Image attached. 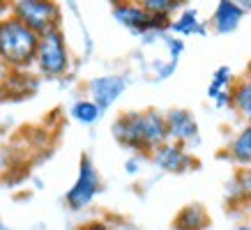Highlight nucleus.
<instances>
[{
	"mask_svg": "<svg viewBox=\"0 0 251 230\" xmlns=\"http://www.w3.org/2000/svg\"><path fill=\"white\" fill-rule=\"evenodd\" d=\"M115 140L136 154H152L168 140L166 120L159 111H129L122 113L111 127Z\"/></svg>",
	"mask_w": 251,
	"mask_h": 230,
	"instance_id": "f257e3e1",
	"label": "nucleus"
},
{
	"mask_svg": "<svg viewBox=\"0 0 251 230\" xmlns=\"http://www.w3.org/2000/svg\"><path fill=\"white\" fill-rule=\"evenodd\" d=\"M39 35L7 14L0 21V60L7 71H25L35 65Z\"/></svg>",
	"mask_w": 251,
	"mask_h": 230,
	"instance_id": "f03ea898",
	"label": "nucleus"
},
{
	"mask_svg": "<svg viewBox=\"0 0 251 230\" xmlns=\"http://www.w3.org/2000/svg\"><path fill=\"white\" fill-rule=\"evenodd\" d=\"M9 14L39 37L60 28V7L51 0H16L9 5Z\"/></svg>",
	"mask_w": 251,
	"mask_h": 230,
	"instance_id": "7ed1b4c3",
	"label": "nucleus"
},
{
	"mask_svg": "<svg viewBox=\"0 0 251 230\" xmlns=\"http://www.w3.org/2000/svg\"><path fill=\"white\" fill-rule=\"evenodd\" d=\"M35 65H37L39 74H44L49 78L65 76L69 71V48H67V39H65L60 28L39 37Z\"/></svg>",
	"mask_w": 251,
	"mask_h": 230,
	"instance_id": "20e7f679",
	"label": "nucleus"
},
{
	"mask_svg": "<svg viewBox=\"0 0 251 230\" xmlns=\"http://www.w3.org/2000/svg\"><path fill=\"white\" fill-rule=\"evenodd\" d=\"M101 189V180H99V173L95 168V163L90 161L88 154L81 157V163H78V177L76 182L72 184V189L67 191L65 200L72 209H83L95 200V196Z\"/></svg>",
	"mask_w": 251,
	"mask_h": 230,
	"instance_id": "39448f33",
	"label": "nucleus"
},
{
	"mask_svg": "<svg viewBox=\"0 0 251 230\" xmlns=\"http://www.w3.org/2000/svg\"><path fill=\"white\" fill-rule=\"evenodd\" d=\"M113 16L131 32H152V30H166L171 28V19L154 16L141 7V2H115Z\"/></svg>",
	"mask_w": 251,
	"mask_h": 230,
	"instance_id": "423d86ee",
	"label": "nucleus"
},
{
	"mask_svg": "<svg viewBox=\"0 0 251 230\" xmlns=\"http://www.w3.org/2000/svg\"><path fill=\"white\" fill-rule=\"evenodd\" d=\"M152 161L159 166L161 170H166V173H175V175H180V173H189V170L198 168L196 157L187 152L182 145L171 143V140H166L164 145H159L157 150H154Z\"/></svg>",
	"mask_w": 251,
	"mask_h": 230,
	"instance_id": "0eeeda50",
	"label": "nucleus"
},
{
	"mask_svg": "<svg viewBox=\"0 0 251 230\" xmlns=\"http://www.w3.org/2000/svg\"><path fill=\"white\" fill-rule=\"evenodd\" d=\"M166 120V134L171 143L177 145H187V143H196L198 140V124L194 120V115L187 108H173L164 115Z\"/></svg>",
	"mask_w": 251,
	"mask_h": 230,
	"instance_id": "6e6552de",
	"label": "nucleus"
},
{
	"mask_svg": "<svg viewBox=\"0 0 251 230\" xmlns=\"http://www.w3.org/2000/svg\"><path fill=\"white\" fill-rule=\"evenodd\" d=\"M125 85L127 83H125L122 76H99V78H92L88 90H90L92 101L99 106V111H106L125 92Z\"/></svg>",
	"mask_w": 251,
	"mask_h": 230,
	"instance_id": "1a4fd4ad",
	"label": "nucleus"
},
{
	"mask_svg": "<svg viewBox=\"0 0 251 230\" xmlns=\"http://www.w3.org/2000/svg\"><path fill=\"white\" fill-rule=\"evenodd\" d=\"M212 223V216L201 203L184 205L173 219V230H207Z\"/></svg>",
	"mask_w": 251,
	"mask_h": 230,
	"instance_id": "9d476101",
	"label": "nucleus"
},
{
	"mask_svg": "<svg viewBox=\"0 0 251 230\" xmlns=\"http://www.w3.org/2000/svg\"><path fill=\"white\" fill-rule=\"evenodd\" d=\"M244 9L240 2H230V0H221L212 16V25L217 32H233L242 21Z\"/></svg>",
	"mask_w": 251,
	"mask_h": 230,
	"instance_id": "9b49d317",
	"label": "nucleus"
},
{
	"mask_svg": "<svg viewBox=\"0 0 251 230\" xmlns=\"http://www.w3.org/2000/svg\"><path fill=\"white\" fill-rule=\"evenodd\" d=\"M230 106L237 111V115L242 117L247 124H251V76L240 78L230 85Z\"/></svg>",
	"mask_w": 251,
	"mask_h": 230,
	"instance_id": "f8f14e48",
	"label": "nucleus"
},
{
	"mask_svg": "<svg viewBox=\"0 0 251 230\" xmlns=\"http://www.w3.org/2000/svg\"><path fill=\"white\" fill-rule=\"evenodd\" d=\"M228 159H233L240 166L251 168V124H247L242 131H237V136L228 143Z\"/></svg>",
	"mask_w": 251,
	"mask_h": 230,
	"instance_id": "ddd939ff",
	"label": "nucleus"
},
{
	"mask_svg": "<svg viewBox=\"0 0 251 230\" xmlns=\"http://www.w3.org/2000/svg\"><path fill=\"white\" fill-rule=\"evenodd\" d=\"M99 115H101V111H99V106L92 99H78L76 104L72 106V117H74L76 122H81V124L97 122Z\"/></svg>",
	"mask_w": 251,
	"mask_h": 230,
	"instance_id": "4468645a",
	"label": "nucleus"
},
{
	"mask_svg": "<svg viewBox=\"0 0 251 230\" xmlns=\"http://www.w3.org/2000/svg\"><path fill=\"white\" fill-rule=\"evenodd\" d=\"M141 7H143L145 12L154 14V16H164V19H168L173 12H177V9L182 7V2H177V0H143Z\"/></svg>",
	"mask_w": 251,
	"mask_h": 230,
	"instance_id": "2eb2a0df",
	"label": "nucleus"
},
{
	"mask_svg": "<svg viewBox=\"0 0 251 230\" xmlns=\"http://www.w3.org/2000/svg\"><path fill=\"white\" fill-rule=\"evenodd\" d=\"M198 25H201V23H198V14L194 12V9H184L182 14H180V19L171 21V28L177 30V32H182V35H189V32L201 30Z\"/></svg>",
	"mask_w": 251,
	"mask_h": 230,
	"instance_id": "dca6fc26",
	"label": "nucleus"
},
{
	"mask_svg": "<svg viewBox=\"0 0 251 230\" xmlns=\"http://www.w3.org/2000/svg\"><path fill=\"white\" fill-rule=\"evenodd\" d=\"M235 196L251 200V170H240L235 177Z\"/></svg>",
	"mask_w": 251,
	"mask_h": 230,
	"instance_id": "f3484780",
	"label": "nucleus"
},
{
	"mask_svg": "<svg viewBox=\"0 0 251 230\" xmlns=\"http://www.w3.org/2000/svg\"><path fill=\"white\" fill-rule=\"evenodd\" d=\"M9 14V2H0V21Z\"/></svg>",
	"mask_w": 251,
	"mask_h": 230,
	"instance_id": "a211bd4d",
	"label": "nucleus"
},
{
	"mask_svg": "<svg viewBox=\"0 0 251 230\" xmlns=\"http://www.w3.org/2000/svg\"><path fill=\"white\" fill-rule=\"evenodd\" d=\"M127 170H129V173H136V170H138V159L127 161Z\"/></svg>",
	"mask_w": 251,
	"mask_h": 230,
	"instance_id": "6ab92c4d",
	"label": "nucleus"
},
{
	"mask_svg": "<svg viewBox=\"0 0 251 230\" xmlns=\"http://www.w3.org/2000/svg\"><path fill=\"white\" fill-rule=\"evenodd\" d=\"M7 67H5V65H2V60H0V85H2V81H5V78H7Z\"/></svg>",
	"mask_w": 251,
	"mask_h": 230,
	"instance_id": "aec40b11",
	"label": "nucleus"
},
{
	"mask_svg": "<svg viewBox=\"0 0 251 230\" xmlns=\"http://www.w3.org/2000/svg\"><path fill=\"white\" fill-rule=\"evenodd\" d=\"M233 230H251V223H242V226H237V228Z\"/></svg>",
	"mask_w": 251,
	"mask_h": 230,
	"instance_id": "412c9836",
	"label": "nucleus"
},
{
	"mask_svg": "<svg viewBox=\"0 0 251 230\" xmlns=\"http://www.w3.org/2000/svg\"><path fill=\"white\" fill-rule=\"evenodd\" d=\"M240 7H242V9H251V0H244V2H240Z\"/></svg>",
	"mask_w": 251,
	"mask_h": 230,
	"instance_id": "4be33fe9",
	"label": "nucleus"
},
{
	"mask_svg": "<svg viewBox=\"0 0 251 230\" xmlns=\"http://www.w3.org/2000/svg\"><path fill=\"white\" fill-rule=\"evenodd\" d=\"M249 76H251V62H249Z\"/></svg>",
	"mask_w": 251,
	"mask_h": 230,
	"instance_id": "5701e85b",
	"label": "nucleus"
},
{
	"mask_svg": "<svg viewBox=\"0 0 251 230\" xmlns=\"http://www.w3.org/2000/svg\"><path fill=\"white\" fill-rule=\"evenodd\" d=\"M0 230H7V228H5V226H0Z\"/></svg>",
	"mask_w": 251,
	"mask_h": 230,
	"instance_id": "b1692460",
	"label": "nucleus"
}]
</instances>
